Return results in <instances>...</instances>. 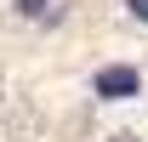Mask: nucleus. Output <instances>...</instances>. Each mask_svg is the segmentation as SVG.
Returning <instances> with one entry per match:
<instances>
[{
	"label": "nucleus",
	"instance_id": "3",
	"mask_svg": "<svg viewBox=\"0 0 148 142\" xmlns=\"http://www.w3.org/2000/svg\"><path fill=\"white\" fill-rule=\"evenodd\" d=\"M17 12H29V17H34V12H46V0H17Z\"/></svg>",
	"mask_w": 148,
	"mask_h": 142
},
{
	"label": "nucleus",
	"instance_id": "2",
	"mask_svg": "<svg viewBox=\"0 0 148 142\" xmlns=\"http://www.w3.org/2000/svg\"><path fill=\"white\" fill-rule=\"evenodd\" d=\"M125 12H131L137 23H148V0H125Z\"/></svg>",
	"mask_w": 148,
	"mask_h": 142
},
{
	"label": "nucleus",
	"instance_id": "1",
	"mask_svg": "<svg viewBox=\"0 0 148 142\" xmlns=\"http://www.w3.org/2000/svg\"><path fill=\"white\" fill-rule=\"evenodd\" d=\"M91 91L103 97V102H125V97L143 91V74L131 68V63H114V68H103V74L91 80Z\"/></svg>",
	"mask_w": 148,
	"mask_h": 142
}]
</instances>
